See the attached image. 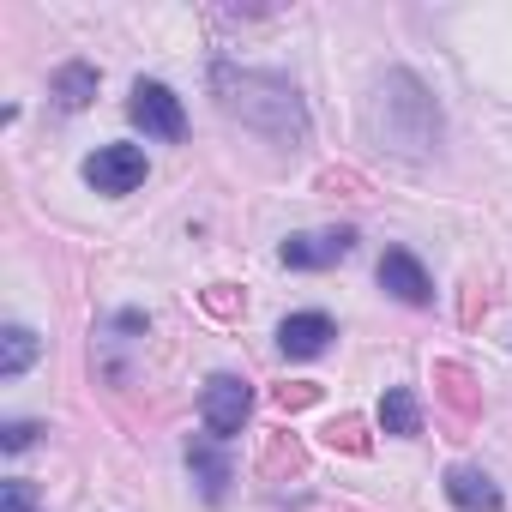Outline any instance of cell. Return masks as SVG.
Listing matches in <instances>:
<instances>
[{
    "instance_id": "9",
    "label": "cell",
    "mask_w": 512,
    "mask_h": 512,
    "mask_svg": "<svg viewBox=\"0 0 512 512\" xmlns=\"http://www.w3.org/2000/svg\"><path fill=\"white\" fill-rule=\"evenodd\" d=\"M187 470H193V482H199V494L217 506L223 494H229V452H223V440H187Z\"/></svg>"
},
{
    "instance_id": "2",
    "label": "cell",
    "mask_w": 512,
    "mask_h": 512,
    "mask_svg": "<svg viewBox=\"0 0 512 512\" xmlns=\"http://www.w3.org/2000/svg\"><path fill=\"white\" fill-rule=\"evenodd\" d=\"M374 139L386 145V151H398V157H428L434 145H440V103L428 97V85L416 79V73H404V67H392L380 85H374Z\"/></svg>"
},
{
    "instance_id": "15",
    "label": "cell",
    "mask_w": 512,
    "mask_h": 512,
    "mask_svg": "<svg viewBox=\"0 0 512 512\" xmlns=\"http://www.w3.org/2000/svg\"><path fill=\"white\" fill-rule=\"evenodd\" d=\"M0 512H37V506H31V482H19V476L0 482Z\"/></svg>"
},
{
    "instance_id": "14",
    "label": "cell",
    "mask_w": 512,
    "mask_h": 512,
    "mask_svg": "<svg viewBox=\"0 0 512 512\" xmlns=\"http://www.w3.org/2000/svg\"><path fill=\"white\" fill-rule=\"evenodd\" d=\"M434 380H446V398H452L458 410H476V392H470V374H464L458 362H440V368H434Z\"/></svg>"
},
{
    "instance_id": "4",
    "label": "cell",
    "mask_w": 512,
    "mask_h": 512,
    "mask_svg": "<svg viewBox=\"0 0 512 512\" xmlns=\"http://www.w3.org/2000/svg\"><path fill=\"white\" fill-rule=\"evenodd\" d=\"M247 410H253V386H247L241 374H211V380H205V392H199V422H205L211 440H235L241 422H247Z\"/></svg>"
},
{
    "instance_id": "16",
    "label": "cell",
    "mask_w": 512,
    "mask_h": 512,
    "mask_svg": "<svg viewBox=\"0 0 512 512\" xmlns=\"http://www.w3.org/2000/svg\"><path fill=\"white\" fill-rule=\"evenodd\" d=\"M332 446H344V452H368V440H362V422H356V416L332 422Z\"/></svg>"
},
{
    "instance_id": "3",
    "label": "cell",
    "mask_w": 512,
    "mask_h": 512,
    "mask_svg": "<svg viewBox=\"0 0 512 512\" xmlns=\"http://www.w3.org/2000/svg\"><path fill=\"white\" fill-rule=\"evenodd\" d=\"M127 121H133L145 139H163V145H175V139L187 133V109H181V97H175L163 79H139V85H133Z\"/></svg>"
},
{
    "instance_id": "6",
    "label": "cell",
    "mask_w": 512,
    "mask_h": 512,
    "mask_svg": "<svg viewBox=\"0 0 512 512\" xmlns=\"http://www.w3.org/2000/svg\"><path fill=\"white\" fill-rule=\"evenodd\" d=\"M139 181H145V151H139V145H97V151L85 157V187H97V193H109V199L133 193Z\"/></svg>"
},
{
    "instance_id": "7",
    "label": "cell",
    "mask_w": 512,
    "mask_h": 512,
    "mask_svg": "<svg viewBox=\"0 0 512 512\" xmlns=\"http://www.w3.org/2000/svg\"><path fill=\"white\" fill-rule=\"evenodd\" d=\"M380 290L398 296L404 308H428L434 302V284H428V272H422V260L410 247H386L380 253Z\"/></svg>"
},
{
    "instance_id": "18",
    "label": "cell",
    "mask_w": 512,
    "mask_h": 512,
    "mask_svg": "<svg viewBox=\"0 0 512 512\" xmlns=\"http://www.w3.org/2000/svg\"><path fill=\"white\" fill-rule=\"evenodd\" d=\"M314 398H320L314 386H278V404H284V410H302V404H314Z\"/></svg>"
},
{
    "instance_id": "11",
    "label": "cell",
    "mask_w": 512,
    "mask_h": 512,
    "mask_svg": "<svg viewBox=\"0 0 512 512\" xmlns=\"http://www.w3.org/2000/svg\"><path fill=\"white\" fill-rule=\"evenodd\" d=\"M49 97H55L67 115L91 109V97H97V67H85V61H67V67L49 79Z\"/></svg>"
},
{
    "instance_id": "13",
    "label": "cell",
    "mask_w": 512,
    "mask_h": 512,
    "mask_svg": "<svg viewBox=\"0 0 512 512\" xmlns=\"http://www.w3.org/2000/svg\"><path fill=\"white\" fill-rule=\"evenodd\" d=\"M37 332L31 326H7V332H0V380H19L31 362H37Z\"/></svg>"
},
{
    "instance_id": "1",
    "label": "cell",
    "mask_w": 512,
    "mask_h": 512,
    "mask_svg": "<svg viewBox=\"0 0 512 512\" xmlns=\"http://www.w3.org/2000/svg\"><path fill=\"white\" fill-rule=\"evenodd\" d=\"M211 91L223 103V115H235L241 127L266 133L278 145H302L308 139V109H302V91L278 73H253V67H229L217 61L211 67Z\"/></svg>"
},
{
    "instance_id": "19",
    "label": "cell",
    "mask_w": 512,
    "mask_h": 512,
    "mask_svg": "<svg viewBox=\"0 0 512 512\" xmlns=\"http://www.w3.org/2000/svg\"><path fill=\"white\" fill-rule=\"evenodd\" d=\"M211 308H217V314H229V308H235V296H229V284H217V290H211Z\"/></svg>"
},
{
    "instance_id": "12",
    "label": "cell",
    "mask_w": 512,
    "mask_h": 512,
    "mask_svg": "<svg viewBox=\"0 0 512 512\" xmlns=\"http://www.w3.org/2000/svg\"><path fill=\"white\" fill-rule=\"evenodd\" d=\"M380 428L398 434V440H416V434H422V404H416L410 386H386V398H380Z\"/></svg>"
},
{
    "instance_id": "5",
    "label": "cell",
    "mask_w": 512,
    "mask_h": 512,
    "mask_svg": "<svg viewBox=\"0 0 512 512\" xmlns=\"http://www.w3.org/2000/svg\"><path fill=\"white\" fill-rule=\"evenodd\" d=\"M356 229L350 223H338V229H314V235H290L284 247H278V260L290 266V272H326V266H338V260H350L356 253Z\"/></svg>"
},
{
    "instance_id": "10",
    "label": "cell",
    "mask_w": 512,
    "mask_h": 512,
    "mask_svg": "<svg viewBox=\"0 0 512 512\" xmlns=\"http://www.w3.org/2000/svg\"><path fill=\"white\" fill-rule=\"evenodd\" d=\"M446 500L464 506V512H500V506H506V494H500L476 464H452V470H446Z\"/></svg>"
},
{
    "instance_id": "17",
    "label": "cell",
    "mask_w": 512,
    "mask_h": 512,
    "mask_svg": "<svg viewBox=\"0 0 512 512\" xmlns=\"http://www.w3.org/2000/svg\"><path fill=\"white\" fill-rule=\"evenodd\" d=\"M37 440V422H7V428H0V446H7V452H25Z\"/></svg>"
},
{
    "instance_id": "8",
    "label": "cell",
    "mask_w": 512,
    "mask_h": 512,
    "mask_svg": "<svg viewBox=\"0 0 512 512\" xmlns=\"http://www.w3.org/2000/svg\"><path fill=\"white\" fill-rule=\"evenodd\" d=\"M332 338H338V326H332L326 314H290V320L278 326V350H284L290 362H314V356H326Z\"/></svg>"
}]
</instances>
